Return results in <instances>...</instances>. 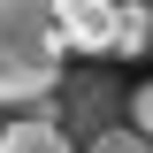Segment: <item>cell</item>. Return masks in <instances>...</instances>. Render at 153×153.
<instances>
[{"label":"cell","mask_w":153,"mask_h":153,"mask_svg":"<svg viewBox=\"0 0 153 153\" xmlns=\"http://www.w3.org/2000/svg\"><path fill=\"white\" fill-rule=\"evenodd\" d=\"M146 8H153V0H146Z\"/></svg>","instance_id":"cell-7"},{"label":"cell","mask_w":153,"mask_h":153,"mask_svg":"<svg viewBox=\"0 0 153 153\" xmlns=\"http://www.w3.org/2000/svg\"><path fill=\"white\" fill-rule=\"evenodd\" d=\"M0 146H8V153H61V146H76V138L61 130L54 107H38V115H23V123H8V130H0Z\"/></svg>","instance_id":"cell-4"},{"label":"cell","mask_w":153,"mask_h":153,"mask_svg":"<svg viewBox=\"0 0 153 153\" xmlns=\"http://www.w3.org/2000/svg\"><path fill=\"white\" fill-rule=\"evenodd\" d=\"M69 38L54 23V0H0V107H38L54 100Z\"/></svg>","instance_id":"cell-1"},{"label":"cell","mask_w":153,"mask_h":153,"mask_svg":"<svg viewBox=\"0 0 153 153\" xmlns=\"http://www.w3.org/2000/svg\"><path fill=\"white\" fill-rule=\"evenodd\" d=\"M92 146H100V153H130V146H153V138L138 130V123H130V130H115V123H107V130H100Z\"/></svg>","instance_id":"cell-5"},{"label":"cell","mask_w":153,"mask_h":153,"mask_svg":"<svg viewBox=\"0 0 153 153\" xmlns=\"http://www.w3.org/2000/svg\"><path fill=\"white\" fill-rule=\"evenodd\" d=\"M46 107L61 115V130H69V138H84V146H92V138L107 130V115L130 107V92H123L107 69H76V76H61V84H54V100H46Z\"/></svg>","instance_id":"cell-2"},{"label":"cell","mask_w":153,"mask_h":153,"mask_svg":"<svg viewBox=\"0 0 153 153\" xmlns=\"http://www.w3.org/2000/svg\"><path fill=\"white\" fill-rule=\"evenodd\" d=\"M130 123L153 138V84H138V92H130Z\"/></svg>","instance_id":"cell-6"},{"label":"cell","mask_w":153,"mask_h":153,"mask_svg":"<svg viewBox=\"0 0 153 153\" xmlns=\"http://www.w3.org/2000/svg\"><path fill=\"white\" fill-rule=\"evenodd\" d=\"M54 23L69 46L84 54H115V23H123V0H54Z\"/></svg>","instance_id":"cell-3"}]
</instances>
